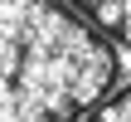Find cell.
<instances>
[{"label": "cell", "instance_id": "3", "mask_svg": "<svg viewBox=\"0 0 131 122\" xmlns=\"http://www.w3.org/2000/svg\"><path fill=\"white\" fill-rule=\"evenodd\" d=\"M83 122H131V88H122L112 103H102V108H92Z\"/></svg>", "mask_w": 131, "mask_h": 122}, {"label": "cell", "instance_id": "1", "mask_svg": "<svg viewBox=\"0 0 131 122\" xmlns=\"http://www.w3.org/2000/svg\"><path fill=\"white\" fill-rule=\"evenodd\" d=\"M112 73V44L68 0H0V122H83Z\"/></svg>", "mask_w": 131, "mask_h": 122}, {"label": "cell", "instance_id": "2", "mask_svg": "<svg viewBox=\"0 0 131 122\" xmlns=\"http://www.w3.org/2000/svg\"><path fill=\"white\" fill-rule=\"evenodd\" d=\"M102 39H122L131 49V0H68Z\"/></svg>", "mask_w": 131, "mask_h": 122}]
</instances>
